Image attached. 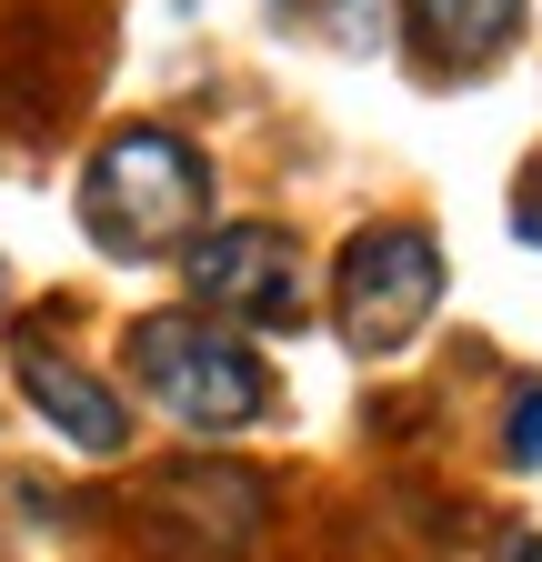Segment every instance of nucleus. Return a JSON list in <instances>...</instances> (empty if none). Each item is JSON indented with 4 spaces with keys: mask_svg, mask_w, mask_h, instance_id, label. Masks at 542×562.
I'll use <instances>...</instances> for the list:
<instances>
[{
    "mask_svg": "<svg viewBox=\"0 0 542 562\" xmlns=\"http://www.w3.org/2000/svg\"><path fill=\"white\" fill-rule=\"evenodd\" d=\"M442 302V251L432 232L413 222H372L342 241V281H331V312H342V341L362 351V362H382V351H402Z\"/></svg>",
    "mask_w": 542,
    "mask_h": 562,
    "instance_id": "obj_3",
    "label": "nucleus"
},
{
    "mask_svg": "<svg viewBox=\"0 0 542 562\" xmlns=\"http://www.w3.org/2000/svg\"><path fill=\"white\" fill-rule=\"evenodd\" d=\"M191 292L201 312H232L261 331H302V241L282 222H222L212 241H191Z\"/></svg>",
    "mask_w": 542,
    "mask_h": 562,
    "instance_id": "obj_4",
    "label": "nucleus"
},
{
    "mask_svg": "<svg viewBox=\"0 0 542 562\" xmlns=\"http://www.w3.org/2000/svg\"><path fill=\"white\" fill-rule=\"evenodd\" d=\"M0 302H11V281H0Z\"/></svg>",
    "mask_w": 542,
    "mask_h": 562,
    "instance_id": "obj_11",
    "label": "nucleus"
},
{
    "mask_svg": "<svg viewBox=\"0 0 542 562\" xmlns=\"http://www.w3.org/2000/svg\"><path fill=\"white\" fill-rule=\"evenodd\" d=\"M512 462H542V382H522L512 392V442H503Z\"/></svg>",
    "mask_w": 542,
    "mask_h": 562,
    "instance_id": "obj_7",
    "label": "nucleus"
},
{
    "mask_svg": "<svg viewBox=\"0 0 542 562\" xmlns=\"http://www.w3.org/2000/svg\"><path fill=\"white\" fill-rule=\"evenodd\" d=\"M522 21V0H413V41L432 50V70H483Z\"/></svg>",
    "mask_w": 542,
    "mask_h": 562,
    "instance_id": "obj_6",
    "label": "nucleus"
},
{
    "mask_svg": "<svg viewBox=\"0 0 542 562\" xmlns=\"http://www.w3.org/2000/svg\"><path fill=\"white\" fill-rule=\"evenodd\" d=\"M131 372H142V392L181 422V432H241V422L271 402L261 362L212 312H151V322H131Z\"/></svg>",
    "mask_w": 542,
    "mask_h": 562,
    "instance_id": "obj_2",
    "label": "nucleus"
},
{
    "mask_svg": "<svg viewBox=\"0 0 542 562\" xmlns=\"http://www.w3.org/2000/svg\"><path fill=\"white\" fill-rule=\"evenodd\" d=\"M493 562H542V532H503V542H493Z\"/></svg>",
    "mask_w": 542,
    "mask_h": 562,
    "instance_id": "obj_10",
    "label": "nucleus"
},
{
    "mask_svg": "<svg viewBox=\"0 0 542 562\" xmlns=\"http://www.w3.org/2000/svg\"><path fill=\"white\" fill-rule=\"evenodd\" d=\"M331 41H342V50H372L382 41V0H331Z\"/></svg>",
    "mask_w": 542,
    "mask_h": 562,
    "instance_id": "obj_8",
    "label": "nucleus"
},
{
    "mask_svg": "<svg viewBox=\"0 0 542 562\" xmlns=\"http://www.w3.org/2000/svg\"><path fill=\"white\" fill-rule=\"evenodd\" d=\"M201 211H212V161L181 131H151V121L111 131L91 151V171H81V232L111 261H151V251L191 241Z\"/></svg>",
    "mask_w": 542,
    "mask_h": 562,
    "instance_id": "obj_1",
    "label": "nucleus"
},
{
    "mask_svg": "<svg viewBox=\"0 0 542 562\" xmlns=\"http://www.w3.org/2000/svg\"><path fill=\"white\" fill-rule=\"evenodd\" d=\"M21 392L50 412V432H60V442H81V452H121V442H131V402H121L111 382H91L81 362H60L50 341L21 351Z\"/></svg>",
    "mask_w": 542,
    "mask_h": 562,
    "instance_id": "obj_5",
    "label": "nucleus"
},
{
    "mask_svg": "<svg viewBox=\"0 0 542 562\" xmlns=\"http://www.w3.org/2000/svg\"><path fill=\"white\" fill-rule=\"evenodd\" d=\"M512 232H522V241L542 251V161L522 171V201H512Z\"/></svg>",
    "mask_w": 542,
    "mask_h": 562,
    "instance_id": "obj_9",
    "label": "nucleus"
}]
</instances>
